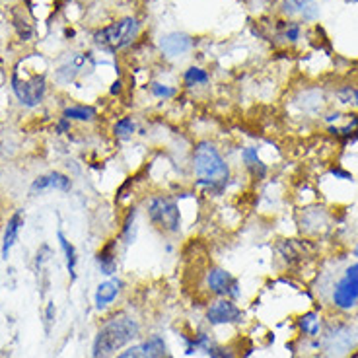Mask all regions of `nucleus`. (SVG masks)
<instances>
[{
  "label": "nucleus",
  "instance_id": "nucleus-1",
  "mask_svg": "<svg viewBox=\"0 0 358 358\" xmlns=\"http://www.w3.org/2000/svg\"><path fill=\"white\" fill-rule=\"evenodd\" d=\"M195 189L206 197H222L232 179V168L213 141H199L191 150Z\"/></svg>",
  "mask_w": 358,
  "mask_h": 358
},
{
  "label": "nucleus",
  "instance_id": "nucleus-2",
  "mask_svg": "<svg viewBox=\"0 0 358 358\" xmlns=\"http://www.w3.org/2000/svg\"><path fill=\"white\" fill-rule=\"evenodd\" d=\"M141 333V323L133 315L117 313L111 320L103 323L96 333V339L92 345V358H111L119 350H123L133 343Z\"/></svg>",
  "mask_w": 358,
  "mask_h": 358
},
{
  "label": "nucleus",
  "instance_id": "nucleus-3",
  "mask_svg": "<svg viewBox=\"0 0 358 358\" xmlns=\"http://www.w3.org/2000/svg\"><path fill=\"white\" fill-rule=\"evenodd\" d=\"M144 213L154 230L164 236H176L183 228L181 206L173 195L160 193V195L148 197L144 203Z\"/></svg>",
  "mask_w": 358,
  "mask_h": 358
},
{
  "label": "nucleus",
  "instance_id": "nucleus-4",
  "mask_svg": "<svg viewBox=\"0 0 358 358\" xmlns=\"http://www.w3.org/2000/svg\"><path fill=\"white\" fill-rule=\"evenodd\" d=\"M138 31H141L138 20L134 16H125V18L117 20L113 24L98 29L94 39L101 49L115 53V51H121L129 45H133L134 39L138 37Z\"/></svg>",
  "mask_w": 358,
  "mask_h": 358
},
{
  "label": "nucleus",
  "instance_id": "nucleus-5",
  "mask_svg": "<svg viewBox=\"0 0 358 358\" xmlns=\"http://www.w3.org/2000/svg\"><path fill=\"white\" fill-rule=\"evenodd\" d=\"M12 90L22 106L26 108H36L45 98L47 84H45L43 74H26L22 76L16 69L12 74Z\"/></svg>",
  "mask_w": 358,
  "mask_h": 358
},
{
  "label": "nucleus",
  "instance_id": "nucleus-6",
  "mask_svg": "<svg viewBox=\"0 0 358 358\" xmlns=\"http://www.w3.org/2000/svg\"><path fill=\"white\" fill-rule=\"evenodd\" d=\"M205 285L208 292H213L218 298H230V300H238L242 294L240 288V280L234 277L232 273H228L222 267H210L206 271Z\"/></svg>",
  "mask_w": 358,
  "mask_h": 358
},
{
  "label": "nucleus",
  "instance_id": "nucleus-7",
  "mask_svg": "<svg viewBox=\"0 0 358 358\" xmlns=\"http://www.w3.org/2000/svg\"><path fill=\"white\" fill-rule=\"evenodd\" d=\"M333 304L341 310H350L358 304V263L350 265L333 290Z\"/></svg>",
  "mask_w": 358,
  "mask_h": 358
},
{
  "label": "nucleus",
  "instance_id": "nucleus-8",
  "mask_svg": "<svg viewBox=\"0 0 358 358\" xmlns=\"http://www.w3.org/2000/svg\"><path fill=\"white\" fill-rule=\"evenodd\" d=\"M206 322L210 325H232L242 322V310L230 298H216L206 308Z\"/></svg>",
  "mask_w": 358,
  "mask_h": 358
},
{
  "label": "nucleus",
  "instance_id": "nucleus-9",
  "mask_svg": "<svg viewBox=\"0 0 358 358\" xmlns=\"http://www.w3.org/2000/svg\"><path fill=\"white\" fill-rule=\"evenodd\" d=\"M166 355H168L166 341L162 339L160 335H150L143 343L127 347L125 350L117 352L113 358H166Z\"/></svg>",
  "mask_w": 358,
  "mask_h": 358
},
{
  "label": "nucleus",
  "instance_id": "nucleus-10",
  "mask_svg": "<svg viewBox=\"0 0 358 358\" xmlns=\"http://www.w3.org/2000/svg\"><path fill=\"white\" fill-rule=\"evenodd\" d=\"M96 265H98L99 273L106 277H113L119 267V240L111 238L103 243L99 251L96 253Z\"/></svg>",
  "mask_w": 358,
  "mask_h": 358
},
{
  "label": "nucleus",
  "instance_id": "nucleus-11",
  "mask_svg": "<svg viewBox=\"0 0 358 358\" xmlns=\"http://www.w3.org/2000/svg\"><path fill=\"white\" fill-rule=\"evenodd\" d=\"M125 282L119 277H109L108 280L99 282V287L96 288V294H94V302L98 310H106L109 306L115 302L119 294L123 292Z\"/></svg>",
  "mask_w": 358,
  "mask_h": 358
},
{
  "label": "nucleus",
  "instance_id": "nucleus-12",
  "mask_svg": "<svg viewBox=\"0 0 358 358\" xmlns=\"http://www.w3.org/2000/svg\"><path fill=\"white\" fill-rule=\"evenodd\" d=\"M193 47V39L187 36V34H179V31H171V34H166L162 36L160 39V49L162 53L170 59H176V57H183L187 55Z\"/></svg>",
  "mask_w": 358,
  "mask_h": 358
},
{
  "label": "nucleus",
  "instance_id": "nucleus-13",
  "mask_svg": "<svg viewBox=\"0 0 358 358\" xmlns=\"http://www.w3.org/2000/svg\"><path fill=\"white\" fill-rule=\"evenodd\" d=\"M24 222H26V218H24V213H22V210H16V213L8 218L6 230H4V238H2V257H4V259H8L10 250L14 248V243L18 242L20 230L24 228Z\"/></svg>",
  "mask_w": 358,
  "mask_h": 358
},
{
  "label": "nucleus",
  "instance_id": "nucleus-14",
  "mask_svg": "<svg viewBox=\"0 0 358 358\" xmlns=\"http://www.w3.org/2000/svg\"><path fill=\"white\" fill-rule=\"evenodd\" d=\"M240 158H242L243 168L251 173V178L263 179L267 176V166L261 162L259 148L257 146H243L242 152H240Z\"/></svg>",
  "mask_w": 358,
  "mask_h": 358
},
{
  "label": "nucleus",
  "instance_id": "nucleus-15",
  "mask_svg": "<svg viewBox=\"0 0 358 358\" xmlns=\"http://www.w3.org/2000/svg\"><path fill=\"white\" fill-rule=\"evenodd\" d=\"M136 234H138V208L131 206L123 216V226H121V234H119V242L125 245L136 242Z\"/></svg>",
  "mask_w": 358,
  "mask_h": 358
},
{
  "label": "nucleus",
  "instance_id": "nucleus-16",
  "mask_svg": "<svg viewBox=\"0 0 358 358\" xmlns=\"http://www.w3.org/2000/svg\"><path fill=\"white\" fill-rule=\"evenodd\" d=\"M285 10L288 14H300L306 20L317 16V4L313 0H285Z\"/></svg>",
  "mask_w": 358,
  "mask_h": 358
},
{
  "label": "nucleus",
  "instance_id": "nucleus-17",
  "mask_svg": "<svg viewBox=\"0 0 358 358\" xmlns=\"http://www.w3.org/2000/svg\"><path fill=\"white\" fill-rule=\"evenodd\" d=\"M138 131V125H136V121H134V117L125 115V117H119L115 123H113V136L119 138V141H129V138H133L134 134Z\"/></svg>",
  "mask_w": 358,
  "mask_h": 358
},
{
  "label": "nucleus",
  "instance_id": "nucleus-18",
  "mask_svg": "<svg viewBox=\"0 0 358 358\" xmlns=\"http://www.w3.org/2000/svg\"><path fill=\"white\" fill-rule=\"evenodd\" d=\"M57 240H59L61 250L64 251V257H66V268H69L71 280H76V265H78V253H76V248H74V245L64 238L63 232L57 234Z\"/></svg>",
  "mask_w": 358,
  "mask_h": 358
},
{
  "label": "nucleus",
  "instance_id": "nucleus-19",
  "mask_svg": "<svg viewBox=\"0 0 358 358\" xmlns=\"http://www.w3.org/2000/svg\"><path fill=\"white\" fill-rule=\"evenodd\" d=\"M63 117H66L69 121H94L98 117V109L92 106H72V108L64 109Z\"/></svg>",
  "mask_w": 358,
  "mask_h": 358
},
{
  "label": "nucleus",
  "instance_id": "nucleus-20",
  "mask_svg": "<svg viewBox=\"0 0 358 358\" xmlns=\"http://www.w3.org/2000/svg\"><path fill=\"white\" fill-rule=\"evenodd\" d=\"M210 82V74L201 69V66H189L187 71L183 72V84L187 88H195V86H205Z\"/></svg>",
  "mask_w": 358,
  "mask_h": 358
},
{
  "label": "nucleus",
  "instance_id": "nucleus-21",
  "mask_svg": "<svg viewBox=\"0 0 358 358\" xmlns=\"http://www.w3.org/2000/svg\"><path fill=\"white\" fill-rule=\"evenodd\" d=\"M213 345H215V343H213V339H210V335H208V333L199 331L195 333L191 339L185 341V352H187V355H193V352H199V350H205V352H208Z\"/></svg>",
  "mask_w": 358,
  "mask_h": 358
},
{
  "label": "nucleus",
  "instance_id": "nucleus-22",
  "mask_svg": "<svg viewBox=\"0 0 358 358\" xmlns=\"http://www.w3.org/2000/svg\"><path fill=\"white\" fill-rule=\"evenodd\" d=\"M150 94H152L156 99H164V101H168V99L178 96V88L168 86V84H162V82H152V84H150Z\"/></svg>",
  "mask_w": 358,
  "mask_h": 358
},
{
  "label": "nucleus",
  "instance_id": "nucleus-23",
  "mask_svg": "<svg viewBox=\"0 0 358 358\" xmlns=\"http://www.w3.org/2000/svg\"><path fill=\"white\" fill-rule=\"evenodd\" d=\"M337 99H339L343 106H349V108L358 109V90L357 88H341L337 92Z\"/></svg>",
  "mask_w": 358,
  "mask_h": 358
},
{
  "label": "nucleus",
  "instance_id": "nucleus-24",
  "mask_svg": "<svg viewBox=\"0 0 358 358\" xmlns=\"http://www.w3.org/2000/svg\"><path fill=\"white\" fill-rule=\"evenodd\" d=\"M49 181H51V189H59V191H71L72 181L69 176H64L61 171H51L49 173Z\"/></svg>",
  "mask_w": 358,
  "mask_h": 358
},
{
  "label": "nucleus",
  "instance_id": "nucleus-25",
  "mask_svg": "<svg viewBox=\"0 0 358 358\" xmlns=\"http://www.w3.org/2000/svg\"><path fill=\"white\" fill-rule=\"evenodd\" d=\"M320 317L315 315V313H306L304 317L300 320V327H302V331L306 333V335H317V331H320Z\"/></svg>",
  "mask_w": 358,
  "mask_h": 358
},
{
  "label": "nucleus",
  "instance_id": "nucleus-26",
  "mask_svg": "<svg viewBox=\"0 0 358 358\" xmlns=\"http://www.w3.org/2000/svg\"><path fill=\"white\" fill-rule=\"evenodd\" d=\"M206 355L210 358H238V355H236L232 349H228V347H218V345H213Z\"/></svg>",
  "mask_w": 358,
  "mask_h": 358
},
{
  "label": "nucleus",
  "instance_id": "nucleus-27",
  "mask_svg": "<svg viewBox=\"0 0 358 358\" xmlns=\"http://www.w3.org/2000/svg\"><path fill=\"white\" fill-rule=\"evenodd\" d=\"M298 34H300V27H298V24H290V26L287 27V39H290V41H296L298 39Z\"/></svg>",
  "mask_w": 358,
  "mask_h": 358
},
{
  "label": "nucleus",
  "instance_id": "nucleus-28",
  "mask_svg": "<svg viewBox=\"0 0 358 358\" xmlns=\"http://www.w3.org/2000/svg\"><path fill=\"white\" fill-rule=\"evenodd\" d=\"M57 131H59L61 134L69 133V131H71V121H69L66 117H63V119L59 121V125H57Z\"/></svg>",
  "mask_w": 358,
  "mask_h": 358
},
{
  "label": "nucleus",
  "instance_id": "nucleus-29",
  "mask_svg": "<svg viewBox=\"0 0 358 358\" xmlns=\"http://www.w3.org/2000/svg\"><path fill=\"white\" fill-rule=\"evenodd\" d=\"M121 90H123V82L121 80H115L113 82V86H111V96H117V94H121Z\"/></svg>",
  "mask_w": 358,
  "mask_h": 358
},
{
  "label": "nucleus",
  "instance_id": "nucleus-30",
  "mask_svg": "<svg viewBox=\"0 0 358 358\" xmlns=\"http://www.w3.org/2000/svg\"><path fill=\"white\" fill-rule=\"evenodd\" d=\"M53 317H55V306L49 304L47 306V323H49V325L53 323Z\"/></svg>",
  "mask_w": 358,
  "mask_h": 358
},
{
  "label": "nucleus",
  "instance_id": "nucleus-31",
  "mask_svg": "<svg viewBox=\"0 0 358 358\" xmlns=\"http://www.w3.org/2000/svg\"><path fill=\"white\" fill-rule=\"evenodd\" d=\"M355 255H357V257H358V243H357V248H355Z\"/></svg>",
  "mask_w": 358,
  "mask_h": 358
},
{
  "label": "nucleus",
  "instance_id": "nucleus-32",
  "mask_svg": "<svg viewBox=\"0 0 358 358\" xmlns=\"http://www.w3.org/2000/svg\"><path fill=\"white\" fill-rule=\"evenodd\" d=\"M352 358H358V355H355V357H352Z\"/></svg>",
  "mask_w": 358,
  "mask_h": 358
}]
</instances>
